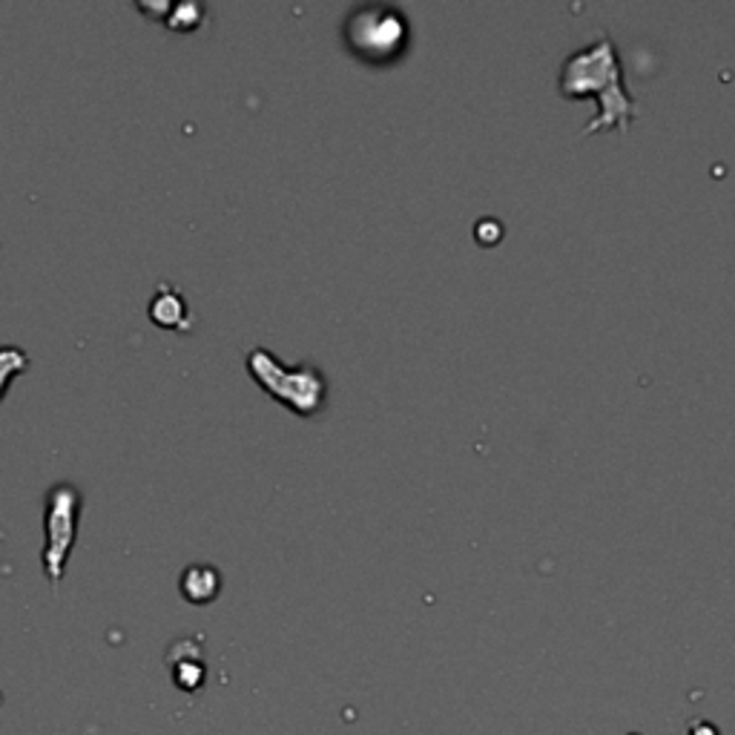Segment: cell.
Segmentation results:
<instances>
[{
  "label": "cell",
  "instance_id": "cell-1",
  "mask_svg": "<svg viewBox=\"0 0 735 735\" xmlns=\"http://www.w3.org/2000/svg\"><path fill=\"white\" fill-rule=\"evenodd\" d=\"M561 95L563 98H597V115L586 124L583 135L617 127L626 130L635 119V98L624 87V67L617 58L615 41L610 36H597V41L575 49L561 67Z\"/></svg>",
  "mask_w": 735,
  "mask_h": 735
},
{
  "label": "cell",
  "instance_id": "cell-2",
  "mask_svg": "<svg viewBox=\"0 0 735 735\" xmlns=\"http://www.w3.org/2000/svg\"><path fill=\"white\" fill-rule=\"evenodd\" d=\"M250 380L279 405L291 409L296 416L320 414L328 400V380L313 362L285 365L268 348H253L244 360Z\"/></svg>",
  "mask_w": 735,
  "mask_h": 735
},
{
  "label": "cell",
  "instance_id": "cell-4",
  "mask_svg": "<svg viewBox=\"0 0 735 735\" xmlns=\"http://www.w3.org/2000/svg\"><path fill=\"white\" fill-rule=\"evenodd\" d=\"M83 497L72 483L58 480L43 497V548L41 563L43 575L58 590L70 563L72 548L78 541V523H81Z\"/></svg>",
  "mask_w": 735,
  "mask_h": 735
},
{
  "label": "cell",
  "instance_id": "cell-7",
  "mask_svg": "<svg viewBox=\"0 0 735 735\" xmlns=\"http://www.w3.org/2000/svg\"><path fill=\"white\" fill-rule=\"evenodd\" d=\"M29 371V354L18 345H0V400L7 396L9 385Z\"/></svg>",
  "mask_w": 735,
  "mask_h": 735
},
{
  "label": "cell",
  "instance_id": "cell-3",
  "mask_svg": "<svg viewBox=\"0 0 735 735\" xmlns=\"http://www.w3.org/2000/svg\"><path fill=\"white\" fill-rule=\"evenodd\" d=\"M348 49L368 63H391L409 47V18L391 3H362L342 27Z\"/></svg>",
  "mask_w": 735,
  "mask_h": 735
},
{
  "label": "cell",
  "instance_id": "cell-10",
  "mask_svg": "<svg viewBox=\"0 0 735 735\" xmlns=\"http://www.w3.org/2000/svg\"><path fill=\"white\" fill-rule=\"evenodd\" d=\"M689 735H718V729L707 722H695L693 729H689Z\"/></svg>",
  "mask_w": 735,
  "mask_h": 735
},
{
  "label": "cell",
  "instance_id": "cell-8",
  "mask_svg": "<svg viewBox=\"0 0 735 735\" xmlns=\"http://www.w3.org/2000/svg\"><path fill=\"white\" fill-rule=\"evenodd\" d=\"M204 23V7L199 3H175L164 18V27L173 32H195Z\"/></svg>",
  "mask_w": 735,
  "mask_h": 735
},
{
  "label": "cell",
  "instance_id": "cell-6",
  "mask_svg": "<svg viewBox=\"0 0 735 735\" xmlns=\"http://www.w3.org/2000/svg\"><path fill=\"white\" fill-rule=\"evenodd\" d=\"M147 316L153 325L167 328V331H181L188 325L190 316L188 299L181 296L173 285H159L153 299H150V305H147Z\"/></svg>",
  "mask_w": 735,
  "mask_h": 735
},
{
  "label": "cell",
  "instance_id": "cell-5",
  "mask_svg": "<svg viewBox=\"0 0 735 735\" xmlns=\"http://www.w3.org/2000/svg\"><path fill=\"white\" fill-rule=\"evenodd\" d=\"M179 590L188 604L193 606L213 604L215 597H219V592H222V575H219V570L210 566V563H193V566H188V570L181 572Z\"/></svg>",
  "mask_w": 735,
  "mask_h": 735
},
{
  "label": "cell",
  "instance_id": "cell-9",
  "mask_svg": "<svg viewBox=\"0 0 735 735\" xmlns=\"http://www.w3.org/2000/svg\"><path fill=\"white\" fill-rule=\"evenodd\" d=\"M173 675H175V684H179L181 689L193 693V689H199L204 684V675H208V669H204L202 658L195 655V658H184V661H179V664H173Z\"/></svg>",
  "mask_w": 735,
  "mask_h": 735
}]
</instances>
